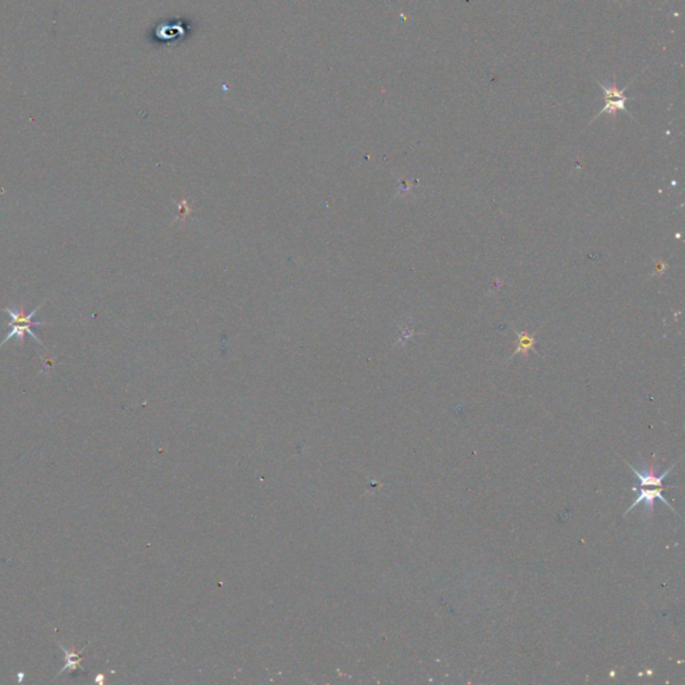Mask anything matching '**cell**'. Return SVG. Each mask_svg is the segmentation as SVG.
I'll list each match as a JSON object with an SVG mask.
<instances>
[{
	"label": "cell",
	"instance_id": "cell-2",
	"mask_svg": "<svg viewBox=\"0 0 685 685\" xmlns=\"http://www.w3.org/2000/svg\"><path fill=\"white\" fill-rule=\"evenodd\" d=\"M632 82H633V81H632ZM632 82L629 83L628 86H625L624 88H620V87L617 86L616 81L612 83V84H608V86L597 81L599 86H600V88L603 90V94H605V106H603V109L601 110L599 114H597V117H596V118H599L600 115L606 114V112L614 117V115H616V112H617V111H620V110H621V111H628L627 106H625V104H627V101H628V97L625 95V91L628 90V87L631 86ZM596 118H594V119H596Z\"/></svg>",
	"mask_w": 685,
	"mask_h": 685
},
{
	"label": "cell",
	"instance_id": "cell-3",
	"mask_svg": "<svg viewBox=\"0 0 685 685\" xmlns=\"http://www.w3.org/2000/svg\"><path fill=\"white\" fill-rule=\"evenodd\" d=\"M633 490L638 493V496L636 498V501L632 503L631 506H629V509L625 512V514H624V516H628L632 509H634L636 506L641 505L642 502H644L647 506L652 507V506H653V502H655L656 499H660L664 505H666V506H668L672 512H675V513L677 514V512L675 510V507H673V506L668 502V499L664 496V494H662L664 489H662V488H656V486H645V488H642V486H640V489L633 488Z\"/></svg>",
	"mask_w": 685,
	"mask_h": 685
},
{
	"label": "cell",
	"instance_id": "cell-1",
	"mask_svg": "<svg viewBox=\"0 0 685 685\" xmlns=\"http://www.w3.org/2000/svg\"><path fill=\"white\" fill-rule=\"evenodd\" d=\"M45 302H42L40 305H38L35 309H32L29 313L25 315L23 311L21 309H14V308H4L3 311L8 315L10 317V323H8V327H10V331L8 333L5 335V337L3 339V341L0 343V347H3L5 343H8L10 340H14L16 339L18 341H23L25 339V335H28L31 339H34L36 343H39L43 348H45V344L43 341L35 335V332L32 331V327H38V326H46L47 323L46 322H34V316L40 311V308L45 305Z\"/></svg>",
	"mask_w": 685,
	"mask_h": 685
},
{
	"label": "cell",
	"instance_id": "cell-4",
	"mask_svg": "<svg viewBox=\"0 0 685 685\" xmlns=\"http://www.w3.org/2000/svg\"><path fill=\"white\" fill-rule=\"evenodd\" d=\"M518 339H520V343H518V348L514 351V354H527L530 350H534V336L533 335H529L527 332H518Z\"/></svg>",
	"mask_w": 685,
	"mask_h": 685
}]
</instances>
